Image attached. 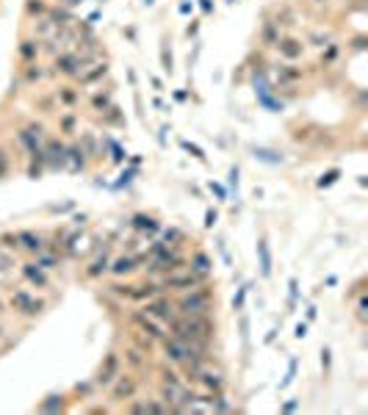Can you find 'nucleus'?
<instances>
[{
  "instance_id": "obj_25",
  "label": "nucleus",
  "mask_w": 368,
  "mask_h": 415,
  "mask_svg": "<svg viewBox=\"0 0 368 415\" xmlns=\"http://www.w3.org/2000/svg\"><path fill=\"white\" fill-rule=\"evenodd\" d=\"M36 266H42L44 269V272H47V269H55V266H59V257H55V255H36Z\"/></svg>"
},
{
  "instance_id": "obj_38",
  "label": "nucleus",
  "mask_w": 368,
  "mask_h": 415,
  "mask_svg": "<svg viewBox=\"0 0 368 415\" xmlns=\"http://www.w3.org/2000/svg\"><path fill=\"white\" fill-rule=\"evenodd\" d=\"M280 78L282 80H296V78H299V72H296V69H288V67H280Z\"/></svg>"
},
{
  "instance_id": "obj_1",
  "label": "nucleus",
  "mask_w": 368,
  "mask_h": 415,
  "mask_svg": "<svg viewBox=\"0 0 368 415\" xmlns=\"http://www.w3.org/2000/svg\"><path fill=\"white\" fill-rule=\"evenodd\" d=\"M211 302H213V291L208 285H196L186 297H180L177 307H180L183 316H202V313H211Z\"/></svg>"
},
{
  "instance_id": "obj_41",
  "label": "nucleus",
  "mask_w": 368,
  "mask_h": 415,
  "mask_svg": "<svg viewBox=\"0 0 368 415\" xmlns=\"http://www.w3.org/2000/svg\"><path fill=\"white\" fill-rule=\"evenodd\" d=\"M130 288L133 285H111V291L117 293V297H130Z\"/></svg>"
},
{
  "instance_id": "obj_37",
  "label": "nucleus",
  "mask_w": 368,
  "mask_h": 415,
  "mask_svg": "<svg viewBox=\"0 0 368 415\" xmlns=\"http://www.w3.org/2000/svg\"><path fill=\"white\" fill-rule=\"evenodd\" d=\"M108 103H111V100H108V94H97V97L92 100V105H94V108H108Z\"/></svg>"
},
{
  "instance_id": "obj_47",
  "label": "nucleus",
  "mask_w": 368,
  "mask_h": 415,
  "mask_svg": "<svg viewBox=\"0 0 368 415\" xmlns=\"http://www.w3.org/2000/svg\"><path fill=\"white\" fill-rule=\"evenodd\" d=\"M321 366H324V371L329 368V349H321Z\"/></svg>"
},
{
  "instance_id": "obj_28",
  "label": "nucleus",
  "mask_w": 368,
  "mask_h": 415,
  "mask_svg": "<svg viewBox=\"0 0 368 415\" xmlns=\"http://www.w3.org/2000/svg\"><path fill=\"white\" fill-rule=\"evenodd\" d=\"M67 153L72 155V163H75V169H83V150H80V147H69Z\"/></svg>"
},
{
  "instance_id": "obj_10",
  "label": "nucleus",
  "mask_w": 368,
  "mask_h": 415,
  "mask_svg": "<svg viewBox=\"0 0 368 415\" xmlns=\"http://www.w3.org/2000/svg\"><path fill=\"white\" fill-rule=\"evenodd\" d=\"M17 244H20L22 249H28V252L39 255L44 249V235H39V232H34V230H22V232H17Z\"/></svg>"
},
{
  "instance_id": "obj_32",
  "label": "nucleus",
  "mask_w": 368,
  "mask_h": 415,
  "mask_svg": "<svg viewBox=\"0 0 368 415\" xmlns=\"http://www.w3.org/2000/svg\"><path fill=\"white\" fill-rule=\"evenodd\" d=\"M147 412H169L166 401H147Z\"/></svg>"
},
{
  "instance_id": "obj_42",
  "label": "nucleus",
  "mask_w": 368,
  "mask_h": 415,
  "mask_svg": "<svg viewBox=\"0 0 368 415\" xmlns=\"http://www.w3.org/2000/svg\"><path fill=\"white\" fill-rule=\"evenodd\" d=\"M163 238H166V244H169V241H180L183 232H180V230H166V232H163Z\"/></svg>"
},
{
  "instance_id": "obj_45",
  "label": "nucleus",
  "mask_w": 368,
  "mask_h": 415,
  "mask_svg": "<svg viewBox=\"0 0 368 415\" xmlns=\"http://www.w3.org/2000/svg\"><path fill=\"white\" fill-rule=\"evenodd\" d=\"M130 412L144 415V412H147V404H144V401H136V404H130Z\"/></svg>"
},
{
  "instance_id": "obj_30",
  "label": "nucleus",
  "mask_w": 368,
  "mask_h": 415,
  "mask_svg": "<svg viewBox=\"0 0 368 415\" xmlns=\"http://www.w3.org/2000/svg\"><path fill=\"white\" fill-rule=\"evenodd\" d=\"M20 53L25 55V58H34L36 53H39V47H36V42H22V47H20Z\"/></svg>"
},
{
  "instance_id": "obj_46",
  "label": "nucleus",
  "mask_w": 368,
  "mask_h": 415,
  "mask_svg": "<svg viewBox=\"0 0 368 415\" xmlns=\"http://www.w3.org/2000/svg\"><path fill=\"white\" fill-rule=\"evenodd\" d=\"M216 224V211H208L205 213V227H213Z\"/></svg>"
},
{
  "instance_id": "obj_12",
  "label": "nucleus",
  "mask_w": 368,
  "mask_h": 415,
  "mask_svg": "<svg viewBox=\"0 0 368 415\" xmlns=\"http://www.w3.org/2000/svg\"><path fill=\"white\" fill-rule=\"evenodd\" d=\"M158 293H163V288H161V282H144V285H133L130 288V297L133 302H144V299H155Z\"/></svg>"
},
{
  "instance_id": "obj_6",
  "label": "nucleus",
  "mask_w": 368,
  "mask_h": 415,
  "mask_svg": "<svg viewBox=\"0 0 368 415\" xmlns=\"http://www.w3.org/2000/svg\"><path fill=\"white\" fill-rule=\"evenodd\" d=\"M119 376V354L117 351H108L103 360V366H100L97 376H94V382H97L100 388H111V382Z\"/></svg>"
},
{
  "instance_id": "obj_49",
  "label": "nucleus",
  "mask_w": 368,
  "mask_h": 415,
  "mask_svg": "<svg viewBox=\"0 0 368 415\" xmlns=\"http://www.w3.org/2000/svg\"><path fill=\"white\" fill-rule=\"evenodd\" d=\"M296 407H299V401H288V404H285V407H282V410H285V412H294V410H296Z\"/></svg>"
},
{
  "instance_id": "obj_13",
  "label": "nucleus",
  "mask_w": 368,
  "mask_h": 415,
  "mask_svg": "<svg viewBox=\"0 0 368 415\" xmlns=\"http://www.w3.org/2000/svg\"><path fill=\"white\" fill-rule=\"evenodd\" d=\"M196 379H200V382H202V385H205L211 393H219L221 388H224V376H221L219 371H208L205 366H202L200 374H196Z\"/></svg>"
},
{
  "instance_id": "obj_39",
  "label": "nucleus",
  "mask_w": 368,
  "mask_h": 415,
  "mask_svg": "<svg viewBox=\"0 0 368 415\" xmlns=\"http://www.w3.org/2000/svg\"><path fill=\"white\" fill-rule=\"evenodd\" d=\"M6 172H9V155L6 150H0V177H6Z\"/></svg>"
},
{
  "instance_id": "obj_26",
  "label": "nucleus",
  "mask_w": 368,
  "mask_h": 415,
  "mask_svg": "<svg viewBox=\"0 0 368 415\" xmlns=\"http://www.w3.org/2000/svg\"><path fill=\"white\" fill-rule=\"evenodd\" d=\"M105 72H108V67H105V64H103V67H97V69H92V72H86V75H83V78H80V83H83V86H86V83H92V80H97V78H100V75H105Z\"/></svg>"
},
{
  "instance_id": "obj_23",
  "label": "nucleus",
  "mask_w": 368,
  "mask_h": 415,
  "mask_svg": "<svg viewBox=\"0 0 368 415\" xmlns=\"http://www.w3.org/2000/svg\"><path fill=\"white\" fill-rule=\"evenodd\" d=\"M263 42H266V47H274L277 42H280V39H277V25L274 22H269L263 28Z\"/></svg>"
},
{
  "instance_id": "obj_7",
  "label": "nucleus",
  "mask_w": 368,
  "mask_h": 415,
  "mask_svg": "<svg viewBox=\"0 0 368 415\" xmlns=\"http://www.w3.org/2000/svg\"><path fill=\"white\" fill-rule=\"evenodd\" d=\"M144 313H147V316H152L155 321H163V324H169V321H175V318H177L172 302H169V299H158V297L147 302Z\"/></svg>"
},
{
  "instance_id": "obj_40",
  "label": "nucleus",
  "mask_w": 368,
  "mask_h": 415,
  "mask_svg": "<svg viewBox=\"0 0 368 415\" xmlns=\"http://www.w3.org/2000/svg\"><path fill=\"white\" fill-rule=\"evenodd\" d=\"M335 177H338V169H332V172H327V174H324V177H321V180H319V186H321V188H324V186H329V183H335Z\"/></svg>"
},
{
  "instance_id": "obj_9",
  "label": "nucleus",
  "mask_w": 368,
  "mask_h": 415,
  "mask_svg": "<svg viewBox=\"0 0 368 415\" xmlns=\"http://www.w3.org/2000/svg\"><path fill=\"white\" fill-rule=\"evenodd\" d=\"M161 343H163V351H166V360H172V363H183L188 357V351H191L188 343L177 341V338H172V335H163Z\"/></svg>"
},
{
  "instance_id": "obj_43",
  "label": "nucleus",
  "mask_w": 368,
  "mask_h": 415,
  "mask_svg": "<svg viewBox=\"0 0 368 415\" xmlns=\"http://www.w3.org/2000/svg\"><path fill=\"white\" fill-rule=\"evenodd\" d=\"M244 297H246V288H241V291H238V297L233 299V307H236V310H241V305H244Z\"/></svg>"
},
{
  "instance_id": "obj_18",
  "label": "nucleus",
  "mask_w": 368,
  "mask_h": 415,
  "mask_svg": "<svg viewBox=\"0 0 368 415\" xmlns=\"http://www.w3.org/2000/svg\"><path fill=\"white\" fill-rule=\"evenodd\" d=\"M108 266H111L108 252L103 249V255H100V257H94V260H92V266L86 269V274H89V277H100V274H105V272H108Z\"/></svg>"
},
{
  "instance_id": "obj_50",
  "label": "nucleus",
  "mask_w": 368,
  "mask_h": 415,
  "mask_svg": "<svg viewBox=\"0 0 368 415\" xmlns=\"http://www.w3.org/2000/svg\"><path fill=\"white\" fill-rule=\"evenodd\" d=\"M3 335H6V327H3V324H0V338H3Z\"/></svg>"
},
{
  "instance_id": "obj_52",
  "label": "nucleus",
  "mask_w": 368,
  "mask_h": 415,
  "mask_svg": "<svg viewBox=\"0 0 368 415\" xmlns=\"http://www.w3.org/2000/svg\"><path fill=\"white\" fill-rule=\"evenodd\" d=\"M147 3H155V0H147Z\"/></svg>"
},
{
  "instance_id": "obj_16",
  "label": "nucleus",
  "mask_w": 368,
  "mask_h": 415,
  "mask_svg": "<svg viewBox=\"0 0 368 415\" xmlns=\"http://www.w3.org/2000/svg\"><path fill=\"white\" fill-rule=\"evenodd\" d=\"M47 155H50V163H53V166H67L69 153H67V147H64V144H59V141H50V144H47Z\"/></svg>"
},
{
  "instance_id": "obj_17",
  "label": "nucleus",
  "mask_w": 368,
  "mask_h": 415,
  "mask_svg": "<svg viewBox=\"0 0 368 415\" xmlns=\"http://www.w3.org/2000/svg\"><path fill=\"white\" fill-rule=\"evenodd\" d=\"M111 274H117V277H122V274H130L133 269H136V257H130V255H122V257H117V260L111 263Z\"/></svg>"
},
{
  "instance_id": "obj_29",
  "label": "nucleus",
  "mask_w": 368,
  "mask_h": 415,
  "mask_svg": "<svg viewBox=\"0 0 368 415\" xmlns=\"http://www.w3.org/2000/svg\"><path fill=\"white\" fill-rule=\"evenodd\" d=\"M128 363H130L133 368H141V366H144V357H141V351H138V349H130V351H128Z\"/></svg>"
},
{
  "instance_id": "obj_34",
  "label": "nucleus",
  "mask_w": 368,
  "mask_h": 415,
  "mask_svg": "<svg viewBox=\"0 0 368 415\" xmlns=\"http://www.w3.org/2000/svg\"><path fill=\"white\" fill-rule=\"evenodd\" d=\"M365 310H368V299L360 297V299H357V318H360V321H365V318H368Z\"/></svg>"
},
{
  "instance_id": "obj_20",
  "label": "nucleus",
  "mask_w": 368,
  "mask_h": 415,
  "mask_svg": "<svg viewBox=\"0 0 368 415\" xmlns=\"http://www.w3.org/2000/svg\"><path fill=\"white\" fill-rule=\"evenodd\" d=\"M277 47H280V53L285 58H299L302 55V45L296 39H285V42H277Z\"/></svg>"
},
{
  "instance_id": "obj_33",
  "label": "nucleus",
  "mask_w": 368,
  "mask_h": 415,
  "mask_svg": "<svg viewBox=\"0 0 368 415\" xmlns=\"http://www.w3.org/2000/svg\"><path fill=\"white\" fill-rule=\"evenodd\" d=\"M0 244H3L6 249H17L20 244H17V235H11V232H6V235H0Z\"/></svg>"
},
{
  "instance_id": "obj_24",
  "label": "nucleus",
  "mask_w": 368,
  "mask_h": 415,
  "mask_svg": "<svg viewBox=\"0 0 368 415\" xmlns=\"http://www.w3.org/2000/svg\"><path fill=\"white\" fill-rule=\"evenodd\" d=\"M61 407H64L61 396H47V401H42L39 410H44V412H55V410H61Z\"/></svg>"
},
{
  "instance_id": "obj_4",
  "label": "nucleus",
  "mask_w": 368,
  "mask_h": 415,
  "mask_svg": "<svg viewBox=\"0 0 368 415\" xmlns=\"http://www.w3.org/2000/svg\"><path fill=\"white\" fill-rule=\"evenodd\" d=\"M11 307H14V313H20V316H39V313H44L47 302L36 299L34 293H28V291H14V297H11Z\"/></svg>"
},
{
  "instance_id": "obj_22",
  "label": "nucleus",
  "mask_w": 368,
  "mask_h": 415,
  "mask_svg": "<svg viewBox=\"0 0 368 415\" xmlns=\"http://www.w3.org/2000/svg\"><path fill=\"white\" fill-rule=\"evenodd\" d=\"M133 227H138V230H150V232H155L161 224L155 222L152 216H144V213H138V216H133Z\"/></svg>"
},
{
  "instance_id": "obj_15",
  "label": "nucleus",
  "mask_w": 368,
  "mask_h": 415,
  "mask_svg": "<svg viewBox=\"0 0 368 415\" xmlns=\"http://www.w3.org/2000/svg\"><path fill=\"white\" fill-rule=\"evenodd\" d=\"M188 263H191V272H196V274L202 277V280H205V277L213 272V260H211V257H208L205 252H194Z\"/></svg>"
},
{
  "instance_id": "obj_8",
  "label": "nucleus",
  "mask_w": 368,
  "mask_h": 415,
  "mask_svg": "<svg viewBox=\"0 0 368 415\" xmlns=\"http://www.w3.org/2000/svg\"><path fill=\"white\" fill-rule=\"evenodd\" d=\"M130 321L136 324V327H138V330H141V332H147V338H152V341H161V338L166 335V332H163V327L158 324V321H155V318H152V316H147V313H144V310H136V313H133V316H130Z\"/></svg>"
},
{
  "instance_id": "obj_21",
  "label": "nucleus",
  "mask_w": 368,
  "mask_h": 415,
  "mask_svg": "<svg viewBox=\"0 0 368 415\" xmlns=\"http://www.w3.org/2000/svg\"><path fill=\"white\" fill-rule=\"evenodd\" d=\"M180 391H183V385H163L161 388V401H166L169 404V410L177 404V399H180Z\"/></svg>"
},
{
  "instance_id": "obj_11",
  "label": "nucleus",
  "mask_w": 368,
  "mask_h": 415,
  "mask_svg": "<svg viewBox=\"0 0 368 415\" xmlns=\"http://www.w3.org/2000/svg\"><path fill=\"white\" fill-rule=\"evenodd\" d=\"M83 64L86 61L80 58V55H75V53H61L59 61H55V67H59L64 75H80L83 72Z\"/></svg>"
},
{
  "instance_id": "obj_2",
  "label": "nucleus",
  "mask_w": 368,
  "mask_h": 415,
  "mask_svg": "<svg viewBox=\"0 0 368 415\" xmlns=\"http://www.w3.org/2000/svg\"><path fill=\"white\" fill-rule=\"evenodd\" d=\"M152 255H155V260H152L150 266V274H158V272H177V269H183V257L175 252V249H169L166 244H155L152 247Z\"/></svg>"
},
{
  "instance_id": "obj_48",
  "label": "nucleus",
  "mask_w": 368,
  "mask_h": 415,
  "mask_svg": "<svg viewBox=\"0 0 368 415\" xmlns=\"http://www.w3.org/2000/svg\"><path fill=\"white\" fill-rule=\"evenodd\" d=\"M304 335H307V324H299L296 327V338H304Z\"/></svg>"
},
{
  "instance_id": "obj_3",
  "label": "nucleus",
  "mask_w": 368,
  "mask_h": 415,
  "mask_svg": "<svg viewBox=\"0 0 368 415\" xmlns=\"http://www.w3.org/2000/svg\"><path fill=\"white\" fill-rule=\"evenodd\" d=\"M202 282V277L196 272H169L166 277L161 280V288L163 291H191V288H196Z\"/></svg>"
},
{
  "instance_id": "obj_31",
  "label": "nucleus",
  "mask_w": 368,
  "mask_h": 415,
  "mask_svg": "<svg viewBox=\"0 0 368 415\" xmlns=\"http://www.w3.org/2000/svg\"><path fill=\"white\" fill-rule=\"evenodd\" d=\"M14 269V257L9 252H0V272H11Z\"/></svg>"
},
{
  "instance_id": "obj_19",
  "label": "nucleus",
  "mask_w": 368,
  "mask_h": 415,
  "mask_svg": "<svg viewBox=\"0 0 368 415\" xmlns=\"http://www.w3.org/2000/svg\"><path fill=\"white\" fill-rule=\"evenodd\" d=\"M258 255H260V274L269 277L271 274V255H269V247H266L263 238L258 241Z\"/></svg>"
},
{
  "instance_id": "obj_5",
  "label": "nucleus",
  "mask_w": 368,
  "mask_h": 415,
  "mask_svg": "<svg viewBox=\"0 0 368 415\" xmlns=\"http://www.w3.org/2000/svg\"><path fill=\"white\" fill-rule=\"evenodd\" d=\"M138 391V382H136V376H130V374H119L117 379L111 382V399L114 401H130L133 396H136Z\"/></svg>"
},
{
  "instance_id": "obj_27",
  "label": "nucleus",
  "mask_w": 368,
  "mask_h": 415,
  "mask_svg": "<svg viewBox=\"0 0 368 415\" xmlns=\"http://www.w3.org/2000/svg\"><path fill=\"white\" fill-rule=\"evenodd\" d=\"M161 379H163V385H180V376L172 368H161Z\"/></svg>"
},
{
  "instance_id": "obj_35",
  "label": "nucleus",
  "mask_w": 368,
  "mask_h": 415,
  "mask_svg": "<svg viewBox=\"0 0 368 415\" xmlns=\"http://www.w3.org/2000/svg\"><path fill=\"white\" fill-rule=\"evenodd\" d=\"M294 374H296V360H291V366H288V376L280 382V388H288L291 382H294Z\"/></svg>"
},
{
  "instance_id": "obj_14",
  "label": "nucleus",
  "mask_w": 368,
  "mask_h": 415,
  "mask_svg": "<svg viewBox=\"0 0 368 415\" xmlns=\"http://www.w3.org/2000/svg\"><path fill=\"white\" fill-rule=\"evenodd\" d=\"M22 277L31 280L36 288H47V274H44V269L36 266V263H22Z\"/></svg>"
},
{
  "instance_id": "obj_36",
  "label": "nucleus",
  "mask_w": 368,
  "mask_h": 415,
  "mask_svg": "<svg viewBox=\"0 0 368 415\" xmlns=\"http://www.w3.org/2000/svg\"><path fill=\"white\" fill-rule=\"evenodd\" d=\"M28 11H31V14H44L47 9H44L42 0H31V3H28Z\"/></svg>"
},
{
  "instance_id": "obj_51",
  "label": "nucleus",
  "mask_w": 368,
  "mask_h": 415,
  "mask_svg": "<svg viewBox=\"0 0 368 415\" xmlns=\"http://www.w3.org/2000/svg\"><path fill=\"white\" fill-rule=\"evenodd\" d=\"M0 313H6V305H3V302H0Z\"/></svg>"
},
{
  "instance_id": "obj_44",
  "label": "nucleus",
  "mask_w": 368,
  "mask_h": 415,
  "mask_svg": "<svg viewBox=\"0 0 368 415\" xmlns=\"http://www.w3.org/2000/svg\"><path fill=\"white\" fill-rule=\"evenodd\" d=\"M59 97H61V103H67V105H72V103H75V92H61Z\"/></svg>"
}]
</instances>
